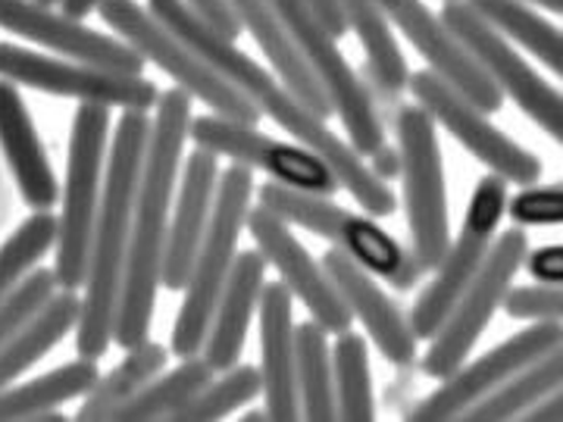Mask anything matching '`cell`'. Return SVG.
<instances>
[{"instance_id": "1f68e13d", "label": "cell", "mask_w": 563, "mask_h": 422, "mask_svg": "<svg viewBox=\"0 0 563 422\" xmlns=\"http://www.w3.org/2000/svg\"><path fill=\"white\" fill-rule=\"evenodd\" d=\"M213 366L203 360V354L181 360L173 373L157 376L147 388H141L132 401H125L120 410H113L110 420L117 422H147V420H173L185 403L195 395H201L207 385L213 382Z\"/></svg>"}, {"instance_id": "3957f363", "label": "cell", "mask_w": 563, "mask_h": 422, "mask_svg": "<svg viewBox=\"0 0 563 422\" xmlns=\"http://www.w3.org/2000/svg\"><path fill=\"white\" fill-rule=\"evenodd\" d=\"M147 138H151V120L144 116V110H125L117 122L110 160L103 169L101 207L91 235L81 316L76 325V351L85 360H101L117 332L125 254L132 238Z\"/></svg>"}, {"instance_id": "f1b7e54d", "label": "cell", "mask_w": 563, "mask_h": 422, "mask_svg": "<svg viewBox=\"0 0 563 422\" xmlns=\"http://www.w3.org/2000/svg\"><path fill=\"white\" fill-rule=\"evenodd\" d=\"M101 379L98 360L66 363L60 369L32 379L25 385H13L0 391V422L3 420H35L44 410L63 407L66 401H76L81 395H88Z\"/></svg>"}, {"instance_id": "b9f144b4", "label": "cell", "mask_w": 563, "mask_h": 422, "mask_svg": "<svg viewBox=\"0 0 563 422\" xmlns=\"http://www.w3.org/2000/svg\"><path fill=\"white\" fill-rule=\"evenodd\" d=\"M369 169L385 181L398 179V176H401V151H395V147L383 144V147L369 157Z\"/></svg>"}, {"instance_id": "6da1fadb", "label": "cell", "mask_w": 563, "mask_h": 422, "mask_svg": "<svg viewBox=\"0 0 563 422\" xmlns=\"http://www.w3.org/2000/svg\"><path fill=\"white\" fill-rule=\"evenodd\" d=\"M147 10L169 32H176L191 51H198V57L213 73H220L232 88H239L261 113H266L276 125H282L291 138L301 141L303 147L317 151L322 160L332 166V173L339 176L344 191L361 203L363 213L391 216L398 210V198L388 188V181L379 179L369 169V163H363L361 154L351 147V141L339 138L329 129V122L317 116L285 81H276V76L266 66L239 51L235 41L220 35L213 25H207L185 0H147Z\"/></svg>"}, {"instance_id": "83f0119b", "label": "cell", "mask_w": 563, "mask_h": 422, "mask_svg": "<svg viewBox=\"0 0 563 422\" xmlns=\"http://www.w3.org/2000/svg\"><path fill=\"white\" fill-rule=\"evenodd\" d=\"M169 360V351L161 342H141L139 347H132L120 366H113L107 376L98 379V385L88 391V398L81 401L76 420L81 422H98L110 420L113 410H120L122 403L132 401L141 388L154 382L157 376H163V366Z\"/></svg>"}, {"instance_id": "7a4b0ae2", "label": "cell", "mask_w": 563, "mask_h": 422, "mask_svg": "<svg viewBox=\"0 0 563 422\" xmlns=\"http://www.w3.org/2000/svg\"><path fill=\"white\" fill-rule=\"evenodd\" d=\"M191 95L173 88L163 91L157 101V120L151 125V138L144 151L139 198H135V220L132 238L125 254V276H122L120 310H117V332L113 342L132 351L151 335L154 303L161 288L163 247L169 232V203L176 191L181 169L185 141L191 138Z\"/></svg>"}, {"instance_id": "d4e9b609", "label": "cell", "mask_w": 563, "mask_h": 422, "mask_svg": "<svg viewBox=\"0 0 563 422\" xmlns=\"http://www.w3.org/2000/svg\"><path fill=\"white\" fill-rule=\"evenodd\" d=\"M232 7V13L239 16L244 29L251 32V38L257 41V47L263 51V57L269 60V66L279 73V79L301 98L317 116L329 120L335 110H332V101L325 95V88L320 85V79L313 76V69L303 63V57L298 54L295 41L288 38L285 25L276 16L273 3L269 0H225Z\"/></svg>"}, {"instance_id": "9a60e30c", "label": "cell", "mask_w": 563, "mask_h": 422, "mask_svg": "<svg viewBox=\"0 0 563 422\" xmlns=\"http://www.w3.org/2000/svg\"><path fill=\"white\" fill-rule=\"evenodd\" d=\"M407 88L422 110L451 132V138L463 151H470L483 166H488V173H498L520 188H529L542 179V160L520 147L517 141L507 138L501 129H495L485 120L488 113L473 101H466L442 76H435L432 69H420L410 76Z\"/></svg>"}, {"instance_id": "60d3db41", "label": "cell", "mask_w": 563, "mask_h": 422, "mask_svg": "<svg viewBox=\"0 0 563 422\" xmlns=\"http://www.w3.org/2000/svg\"><path fill=\"white\" fill-rule=\"evenodd\" d=\"M526 269L536 281H563V244H548L526 257Z\"/></svg>"}, {"instance_id": "74e56055", "label": "cell", "mask_w": 563, "mask_h": 422, "mask_svg": "<svg viewBox=\"0 0 563 422\" xmlns=\"http://www.w3.org/2000/svg\"><path fill=\"white\" fill-rule=\"evenodd\" d=\"M504 310L514 320L563 322V281H539V285L510 288L504 298Z\"/></svg>"}, {"instance_id": "ffe728a7", "label": "cell", "mask_w": 563, "mask_h": 422, "mask_svg": "<svg viewBox=\"0 0 563 422\" xmlns=\"http://www.w3.org/2000/svg\"><path fill=\"white\" fill-rule=\"evenodd\" d=\"M220 157L195 147L188 160L181 163V185L176 210L166 232V247H163L161 285L166 291H185L191 266L198 257L207 225L213 216V201L220 188Z\"/></svg>"}, {"instance_id": "8fae6325", "label": "cell", "mask_w": 563, "mask_h": 422, "mask_svg": "<svg viewBox=\"0 0 563 422\" xmlns=\"http://www.w3.org/2000/svg\"><path fill=\"white\" fill-rule=\"evenodd\" d=\"M526 257H529V235H526V225L517 222L492 244V254L483 263L479 276L470 281V288L457 298L442 329L432 335V344L422 357V373L429 379H448L466 363L492 316L504 307V298L514 285V276L520 273V266H526Z\"/></svg>"}, {"instance_id": "cb8c5ba5", "label": "cell", "mask_w": 563, "mask_h": 422, "mask_svg": "<svg viewBox=\"0 0 563 422\" xmlns=\"http://www.w3.org/2000/svg\"><path fill=\"white\" fill-rule=\"evenodd\" d=\"M263 273H266V257L261 251H242L235 257L201 351L203 360L217 373H225L242 360L247 329L254 320V310L261 307L263 285H266Z\"/></svg>"}, {"instance_id": "7402d4cb", "label": "cell", "mask_w": 563, "mask_h": 422, "mask_svg": "<svg viewBox=\"0 0 563 422\" xmlns=\"http://www.w3.org/2000/svg\"><path fill=\"white\" fill-rule=\"evenodd\" d=\"M295 295L285 281L263 285L261 295V376L266 413L276 422L301 420L298 395V354H295V322H291Z\"/></svg>"}, {"instance_id": "4fadbf2b", "label": "cell", "mask_w": 563, "mask_h": 422, "mask_svg": "<svg viewBox=\"0 0 563 422\" xmlns=\"http://www.w3.org/2000/svg\"><path fill=\"white\" fill-rule=\"evenodd\" d=\"M0 79L16 81L54 98H76L79 103H107V107L144 110V113L154 110L161 101L157 85L141 76L113 73L81 60L47 57L7 41H0Z\"/></svg>"}, {"instance_id": "603a6c76", "label": "cell", "mask_w": 563, "mask_h": 422, "mask_svg": "<svg viewBox=\"0 0 563 422\" xmlns=\"http://www.w3.org/2000/svg\"><path fill=\"white\" fill-rule=\"evenodd\" d=\"M0 151L32 210H51L60 201V181L51 169L38 129L16 91V81L0 79Z\"/></svg>"}, {"instance_id": "4316f807", "label": "cell", "mask_w": 563, "mask_h": 422, "mask_svg": "<svg viewBox=\"0 0 563 422\" xmlns=\"http://www.w3.org/2000/svg\"><path fill=\"white\" fill-rule=\"evenodd\" d=\"M558 388H563V344L548 351L544 357L523 366L510 382H504L498 391L470 407L463 420L470 422H501V420H523L526 413L551 398Z\"/></svg>"}, {"instance_id": "484cf974", "label": "cell", "mask_w": 563, "mask_h": 422, "mask_svg": "<svg viewBox=\"0 0 563 422\" xmlns=\"http://www.w3.org/2000/svg\"><path fill=\"white\" fill-rule=\"evenodd\" d=\"M79 295L69 288H57V295L44 303L32 320L0 344V391L10 388L13 379H20L32 363L47 357L79 325Z\"/></svg>"}, {"instance_id": "f546056e", "label": "cell", "mask_w": 563, "mask_h": 422, "mask_svg": "<svg viewBox=\"0 0 563 422\" xmlns=\"http://www.w3.org/2000/svg\"><path fill=\"white\" fill-rule=\"evenodd\" d=\"M347 29L361 38L363 54H366V66L373 73V79L379 81V88L398 95L410 81V69L404 60L401 47L391 35V25L385 16L379 0H339Z\"/></svg>"}, {"instance_id": "e0dca14e", "label": "cell", "mask_w": 563, "mask_h": 422, "mask_svg": "<svg viewBox=\"0 0 563 422\" xmlns=\"http://www.w3.org/2000/svg\"><path fill=\"white\" fill-rule=\"evenodd\" d=\"M247 232L266 263L276 266L279 281H285V288L307 307L310 320L320 322L329 335H342L351 329L354 316L339 288L332 285L325 266L313 260L310 251L291 235L288 222L261 203L257 210H247Z\"/></svg>"}, {"instance_id": "bcb514c9", "label": "cell", "mask_w": 563, "mask_h": 422, "mask_svg": "<svg viewBox=\"0 0 563 422\" xmlns=\"http://www.w3.org/2000/svg\"><path fill=\"white\" fill-rule=\"evenodd\" d=\"M526 3H539V7H544V10H551V13L563 16V0H526Z\"/></svg>"}, {"instance_id": "e575fe53", "label": "cell", "mask_w": 563, "mask_h": 422, "mask_svg": "<svg viewBox=\"0 0 563 422\" xmlns=\"http://www.w3.org/2000/svg\"><path fill=\"white\" fill-rule=\"evenodd\" d=\"M57 244V216L51 210H35V216L22 222L20 229L0 247V303L20 285Z\"/></svg>"}, {"instance_id": "30bf717a", "label": "cell", "mask_w": 563, "mask_h": 422, "mask_svg": "<svg viewBox=\"0 0 563 422\" xmlns=\"http://www.w3.org/2000/svg\"><path fill=\"white\" fill-rule=\"evenodd\" d=\"M398 151H401L404 210L413 254L422 269L435 273L451 244L448 188H444L442 151L435 138V120L420 103L401 107L398 113Z\"/></svg>"}, {"instance_id": "681fc988", "label": "cell", "mask_w": 563, "mask_h": 422, "mask_svg": "<svg viewBox=\"0 0 563 422\" xmlns=\"http://www.w3.org/2000/svg\"><path fill=\"white\" fill-rule=\"evenodd\" d=\"M38 3H47V7H54V3H60V0H38Z\"/></svg>"}, {"instance_id": "44dd1931", "label": "cell", "mask_w": 563, "mask_h": 422, "mask_svg": "<svg viewBox=\"0 0 563 422\" xmlns=\"http://www.w3.org/2000/svg\"><path fill=\"white\" fill-rule=\"evenodd\" d=\"M322 266H325L332 285L339 288L342 301L347 303L351 316L363 322L369 342L379 347L385 360L395 363V366H410L417 360V342L420 338L413 335V325L398 310V303L391 301L379 288V281L373 279V273L363 269L361 263L347 257L339 247L325 251Z\"/></svg>"}, {"instance_id": "7bdbcfd3", "label": "cell", "mask_w": 563, "mask_h": 422, "mask_svg": "<svg viewBox=\"0 0 563 422\" xmlns=\"http://www.w3.org/2000/svg\"><path fill=\"white\" fill-rule=\"evenodd\" d=\"M310 7L317 10V16L325 22V29H329L335 38H342L344 32H347V22H344L342 10H339V0H310Z\"/></svg>"}, {"instance_id": "52a82bcc", "label": "cell", "mask_w": 563, "mask_h": 422, "mask_svg": "<svg viewBox=\"0 0 563 422\" xmlns=\"http://www.w3.org/2000/svg\"><path fill=\"white\" fill-rule=\"evenodd\" d=\"M98 13L129 47L139 51L144 63H154L157 69H163L181 91H188L195 101L207 103L210 113L244 125L261 122V110L239 88L222 79L220 73H213L198 57V51H191L176 32H169L147 7H139L135 0H101Z\"/></svg>"}, {"instance_id": "836d02e7", "label": "cell", "mask_w": 563, "mask_h": 422, "mask_svg": "<svg viewBox=\"0 0 563 422\" xmlns=\"http://www.w3.org/2000/svg\"><path fill=\"white\" fill-rule=\"evenodd\" d=\"M332 376H335V407L339 420L373 422L376 420V398H373V376H369V351L361 335L351 329L339 335L332 347Z\"/></svg>"}, {"instance_id": "5bb4252c", "label": "cell", "mask_w": 563, "mask_h": 422, "mask_svg": "<svg viewBox=\"0 0 563 422\" xmlns=\"http://www.w3.org/2000/svg\"><path fill=\"white\" fill-rule=\"evenodd\" d=\"M191 141H195V147H203L217 157L244 163L251 169H261L263 176L282 181L288 188H298V191L332 198L342 188L332 166L322 160L317 151H310L303 144L269 138L254 125L225 120L217 113L191 120Z\"/></svg>"}, {"instance_id": "d6986e66", "label": "cell", "mask_w": 563, "mask_h": 422, "mask_svg": "<svg viewBox=\"0 0 563 422\" xmlns=\"http://www.w3.org/2000/svg\"><path fill=\"white\" fill-rule=\"evenodd\" d=\"M0 29L25 41H38L41 47L60 57L91 63L113 73L141 76V66H144V57L125 41L95 32L76 16L54 13L47 3H38V0H0Z\"/></svg>"}, {"instance_id": "7c38bea8", "label": "cell", "mask_w": 563, "mask_h": 422, "mask_svg": "<svg viewBox=\"0 0 563 422\" xmlns=\"http://www.w3.org/2000/svg\"><path fill=\"white\" fill-rule=\"evenodd\" d=\"M444 25L454 32V38L483 63V69L495 79L510 101L523 110L529 120L544 129L551 138L563 147V95L529 66V63L510 47L501 32L466 3V0H444Z\"/></svg>"}, {"instance_id": "8992f818", "label": "cell", "mask_w": 563, "mask_h": 422, "mask_svg": "<svg viewBox=\"0 0 563 422\" xmlns=\"http://www.w3.org/2000/svg\"><path fill=\"white\" fill-rule=\"evenodd\" d=\"M257 198L263 207H269L288 225H301L313 235L329 238L339 251L361 263L363 269L391 281L398 291H410L426 273L417 254L404 251L379 222L369 220V213L366 216L351 213V210L329 201L325 195L298 191V188H288L273 179L263 181L257 188Z\"/></svg>"}, {"instance_id": "c3c4849f", "label": "cell", "mask_w": 563, "mask_h": 422, "mask_svg": "<svg viewBox=\"0 0 563 422\" xmlns=\"http://www.w3.org/2000/svg\"><path fill=\"white\" fill-rule=\"evenodd\" d=\"M244 422H263V420H269V413H266V407L263 410H251L247 417H242Z\"/></svg>"}, {"instance_id": "2e32d148", "label": "cell", "mask_w": 563, "mask_h": 422, "mask_svg": "<svg viewBox=\"0 0 563 422\" xmlns=\"http://www.w3.org/2000/svg\"><path fill=\"white\" fill-rule=\"evenodd\" d=\"M563 344V322L558 320H532L523 332H517L514 338L501 342L495 351L483 354L479 360L463 363L457 373H451L442 379V388L432 391L422 403L410 410L407 420L413 422H444L463 420V413L470 407L488 398L492 391H498L504 382H510L523 366L544 357L548 351H554Z\"/></svg>"}, {"instance_id": "8d00e7d4", "label": "cell", "mask_w": 563, "mask_h": 422, "mask_svg": "<svg viewBox=\"0 0 563 422\" xmlns=\"http://www.w3.org/2000/svg\"><path fill=\"white\" fill-rule=\"evenodd\" d=\"M57 276L54 269H32L25 279L10 291V298L0 303V344L7 342L16 329H22L25 322L32 320L38 313L44 303L51 301L57 295Z\"/></svg>"}, {"instance_id": "7dc6e473", "label": "cell", "mask_w": 563, "mask_h": 422, "mask_svg": "<svg viewBox=\"0 0 563 422\" xmlns=\"http://www.w3.org/2000/svg\"><path fill=\"white\" fill-rule=\"evenodd\" d=\"M35 420L38 422H66V417H63L60 410L54 407V410H44V413H41V417H35Z\"/></svg>"}, {"instance_id": "5b68a950", "label": "cell", "mask_w": 563, "mask_h": 422, "mask_svg": "<svg viewBox=\"0 0 563 422\" xmlns=\"http://www.w3.org/2000/svg\"><path fill=\"white\" fill-rule=\"evenodd\" d=\"M110 116L113 107L107 103L81 101L73 116L69 135V160H66V181H63V213L57 216V260L54 276L60 288L79 291L88 276V254L91 235L101 207L103 191V154L110 141Z\"/></svg>"}, {"instance_id": "ee69618b", "label": "cell", "mask_w": 563, "mask_h": 422, "mask_svg": "<svg viewBox=\"0 0 563 422\" xmlns=\"http://www.w3.org/2000/svg\"><path fill=\"white\" fill-rule=\"evenodd\" d=\"M523 420L532 422H563V388H558L551 398H544L542 403H536Z\"/></svg>"}, {"instance_id": "d590c367", "label": "cell", "mask_w": 563, "mask_h": 422, "mask_svg": "<svg viewBox=\"0 0 563 422\" xmlns=\"http://www.w3.org/2000/svg\"><path fill=\"white\" fill-rule=\"evenodd\" d=\"M257 395H263L261 366H247L235 363L232 369H225L220 379L203 388L201 395H195L191 401L181 407L173 420L179 422H213L235 413L239 407L251 403Z\"/></svg>"}, {"instance_id": "9c48e42d", "label": "cell", "mask_w": 563, "mask_h": 422, "mask_svg": "<svg viewBox=\"0 0 563 422\" xmlns=\"http://www.w3.org/2000/svg\"><path fill=\"white\" fill-rule=\"evenodd\" d=\"M507 185L510 181L498 173H485L483 179L476 181V191L470 198L457 238H451L442 263L435 269V279L426 285V291L417 298L410 316H407L420 342H432V335L442 329V322L454 310L457 298L470 288V281L479 276L483 263L488 260L495 232H498L504 210L510 203Z\"/></svg>"}, {"instance_id": "4dcf8cb0", "label": "cell", "mask_w": 563, "mask_h": 422, "mask_svg": "<svg viewBox=\"0 0 563 422\" xmlns=\"http://www.w3.org/2000/svg\"><path fill=\"white\" fill-rule=\"evenodd\" d=\"M504 38L526 47L563 79V32L526 0H466Z\"/></svg>"}, {"instance_id": "f6af8a7d", "label": "cell", "mask_w": 563, "mask_h": 422, "mask_svg": "<svg viewBox=\"0 0 563 422\" xmlns=\"http://www.w3.org/2000/svg\"><path fill=\"white\" fill-rule=\"evenodd\" d=\"M60 3L66 16H76V20H81V16H88L91 10H98V3H101V0H60Z\"/></svg>"}, {"instance_id": "f35d334b", "label": "cell", "mask_w": 563, "mask_h": 422, "mask_svg": "<svg viewBox=\"0 0 563 422\" xmlns=\"http://www.w3.org/2000/svg\"><path fill=\"white\" fill-rule=\"evenodd\" d=\"M507 210L520 225H563V181L529 185L507 203Z\"/></svg>"}, {"instance_id": "ac0fdd59", "label": "cell", "mask_w": 563, "mask_h": 422, "mask_svg": "<svg viewBox=\"0 0 563 422\" xmlns=\"http://www.w3.org/2000/svg\"><path fill=\"white\" fill-rule=\"evenodd\" d=\"M388 22L401 29V35L435 76H442L451 88H457L466 101H473L485 113H498L504 107V91L495 79L483 69L454 32L444 25L442 16H435L422 0H379Z\"/></svg>"}, {"instance_id": "277c9868", "label": "cell", "mask_w": 563, "mask_h": 422, "mask_svg": "<svg viewBox=\"0 0 563 422\" xmlns=\"http://www.w3.org/2000/svg\"><path fill=\"white\" fill-rule=\"evenodd\" d=\"M254 191H257L254 169L244 163H232L220 176L213 216H210L207 235L198 247V257H195L191 276L185 285L179 316L173 325V354L179 360L198 357L203 351L222 288H225L229 273L239 257V235L247 225V210H251Z\"/></svg>"}, {"instance_id": "ab89813d", "label": "cell", "mask_w": 563, "mask_h": 422, "mask_svg": "<svg viewBox=\"0 0 563 422\" xmlns=\"http://www.w3.org/2000/svg\"><path fill=\"white\" fill-rule=\"evenodd\" d=\"M198 16H201L207 25H213L220 35H225V38L239 41V35H242V22H239V16L232 13V7L225 3V0H185Z\"/></svg>"}, {"instance_id": "d6a6232c", "label": "cell", "mask_w": 563, "mask_h": 422, "mask_svg": "<svg viewBox=\"0 0 563 422\" xmlns=\"http://www.w3.org/2000/svg\"><path fill=\"white\" fill-rule=\"evenodd\" d=\"M295 354H298V395L301 417L310 422L339 420L335 407V376L329 360V332L317 320L295 325Z\"/></svg>"}, {"instance_id": "ba28073f", "label": "cell", "mask_w": 563, "mask_h": 422, "mask_svg": "<svg viewBox=\"0 0 563 422\" xmlns=\"http://www.w3.org/2000/svg\"><path fill=\"white\" fill-rule=\"evenodd\" d=\"M276 16L285 25L288 38L295 41L303 63L313 69V76L325 88L332 110L339 113L351 147L361 157H373L385 141V125L376 113V103L369 91L363 88L361 76L351 69L339 51V38L325 29V22L317 16L310 0H269Z\"/></svg>"}]
</instances>
